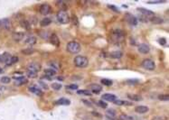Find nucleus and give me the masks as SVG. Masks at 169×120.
<instances>
[{
  "label": "nucleus",
  "mask_w": 169,
  "mask_h": 120,
  "mask_svg": "<svg viewBox=\"0 0 169 120\" xmlns=\"http://www.w3.org/2000/svg\"><path fill=\"white\" fill-rule=\"evenodd\" d=\"M149 110L148 106H138L135 108V111L138 114H145Z\"/></svg>",
  "instance_id": "obj_18"
},
{
  "label": "nucleus",
  "mask_w": 169,
  "mask_h": 120,
  "mask_svg": "<svg viewBox=\"0 0 169 120\" xmlns=\"http://www.w3.org/2000/svg\"><path fill=\"white\" fill-rule=\"evenodd\" d=\"M20 25H22L25 29H26V30L30 29V22L28 20H21Z\"/></svg>",
  "instance_id": "obj_30"
},
{
  "label": "nucleus",
  "mask_w": 169,
  "mask_h": 120,
  "mask_svg": "<svg viewBox=\"0 0 169 120\" xmlns=\"http://www.w3.org/2000/svg\"><path fill=\"white\" fill-rule=\"evenodd\" d=\"M122 52H119V51H114V52H110L108 56L110 57L111 59H120L122 57Z\"/></svg>",
  "instance_id": "obj_22"
},
{
  "label": "nucleus",
  "mask_w": 169,
  "mask_h": 120,
  "mask_svg": "<svg viewBox=\"0 0 169 120\" xmlns=\"http://www.w3.org/2000/svg\"><path fill=\"white\" fill-rule=\"evenodd\" d=\"M57 79H59V80H63V77H58Z\"/></svg>",
  "instance_id": "obj_47"
},
{
  "label": "nucleus",
  "mask_w": 169,
  "mask_h": 120,
  "mask_svg": "<svg viewBox=\"0 0 169 120\" xmlns=\"http://www.w3.org/2000/svg\"><path fill=\"white\" fill-rule=\"evenodd\" d=\"M142 67L145 69V70H154L155 68H156V63H155V61H152L150 59H146L142 61V63H141Z\"/></svg>",
  "instance_id": "obj_5"
},
{
  "label": "nucleus",
  "mask_w": 169,
  "mask_h": 120,
  "mask_svg": "<svg viewBox=\"0 0 169 120\" xmlns=\"http://www.w3.org/2000/svg\"><path fill=\"white\" fill-rule=\"evenodd\" d=\"M0 26L4 28L5 30H10L11 29V22L7 18H4L0 21Z\"/></svg>",
  "instance_id": "obj_11"
},
{
  "label": "nucleus",
  "mask_w": 169,
  "mask_h": 120,
  "mask_svg": "<svg viewBox=\"0 0 169 120\" xmlns=\"http://www.w3.org/2000/svg\"><path fill=\"white\" fill-rule=\"evenodd\" d=\"M15 84L17 85V86H22V85H25V84L27 83L28 79H26L24 76H19V77H15Z\"/></svg>",
  "instance_id": "obj_9"
},
{
  "label": "nucleus",
  "mask_w": 169,
  "mask_h": 120,
  "mask_svg": "<svg viewBox=\"0 0 169 120\" xmlns=\"http://www.w3.org/2000/svg\"><path fill=\"white\" fill-rule=\"evenodd\" d=\"M90 92L94 93V94H98L102 90V87L99 84H91V85H90Z\"/></svg>",
  "instance_id": "obj_13"
},
{
  "label": "nucleus",
  "mask_w": 169,
  "mask_h": 120,
  "mask_svg": "<svg viewBox=\"0 0 169 120\" xmlns=\"http://www.w3.org/2000/svg\"><path fill=\"white\" fill-rule=\"evenodd\" d=\"M44 73H45V76H48V77H51L52 78V76L56 74V70H53V69H46L44 70Z\"/></svg>",
  "instance_id": "obj_28"
},
{
  "label": "nucleus",
  "mask_w": 169,
  "mask_h": 120,
  "mask_svg": "<svg viewBox=\"0 0 169 120\" xmlns=\"http://www.w3.org/2000/svg\"><path fill=\"white\" fill-rule=\"evenodd\" d=\"M40 70H41V65L38 62H30L27 65V70H31V71L38 73L40 71Z\"/></svg>",
  "instance_id": "obj_7"
},
{
  "label": "nucleus",
  "mask_w": 169,
  "mask_h": 120,
  "mask_svg": "<svg viewBox=\"0 0 169 120\" xmlns=\"http://www.w3.org/2000/svg\"><path fill=\"white\" fill-rule=\"evenodd\" d=\"M11 55H10V53L9 52H4L2 55H0V61L1 62H4V63H6L7 61H8L10 58H11Z\"/></svg>",
  "instance_id": "obj_25"
},
{
  "label": "nucleus",
  "mask_w": 169,
  "mask_h": 120,
  "mask_svg": "<svg viewBox=\"0 0 169 120\" xmlns=\"http://www.w3.org/2000/svg\"><path fill=\"white\" fill-rule=\"evenodd\" d=\"M138 11L140 12L143 16H153L154 15V12L150 11V10H147V9H145V8H138Z\"/></svg>",
  "instance_id": "obj_24"
},
{
  "label": "nucleus",
  "mask_w": 169,
  "mask_h": 120,
  "mask_svg": "<svg viewBox=\"0 0 169 120\" xmlns=\"http://www.w3.org/2000/svg\"><path fill=\"white\" fill-rule=\"evenodd\" d=\"M125 18H126V20L129 22V24H130V25H136L137 24H138V19L136 18L133 15L126 14V17H125Z\"/></svg>",
  "instance_id": "obj_15"
},
{
  "label": "nucleus",
  "mask_w": 169,
  "mask_h": 120,
  "mask_svg": "<svg viewBox=\"0 0 169 120\" xmlns=\"http://www.w3.org/2000/svg\"><path fill=\"white\" fill-rule=\"evenodd\" d=\"M50 43H52V45L56 46V47H58L60 45V40H59L56 34L52 33V34H50Z\"/></svg>",
  "instance_id": "obj_10"
},
{
  "label": "nucleus",
  "mask_w": 169,
  "mask_h": 120,
  "mask_svg": "<svg viewBox=\"0 0 169 120\" xmlns=\"http://www.w3.org/2000/svg\"><path fill=\"white\" fill-rule=\"evenodd\" d=\"M77 94L83 96H90L91 95V92L90 90H88V89H80V90L77 91Z\"/></svg>",
  "instance_id": "obj_31"
},
{
  "label": "nucleus",
  "mask_w": 169,
  "mask_h": 120,
  "mask_svg": "<svg viewBox=\"0 0 169 120\" xmlns=\"http://www.w3.org/2000/svg\"><path fill=\"white\" fill-rule=\"evenodd\" d=\"M51 87H52V88L54 89V90H60L63 86H62L61 84L57 83V82H54V83H52V85H51Z\"/></svg>",
  "instance_id": "obj_35"
},
{
  "label": "nucleus",
  "mask_w": 169,
  "mask_h": 120,
  "mask_svg": "<svg viewBox=\"0 0 169 120\" xmlns=\"http://www.w3.org/2000/svg\"><path fill=\"white\" fill-rule=\"evenodd\" d=\"M106 117L108 118L109 120H116L117 116H116V111L112 108H109L108 110L106 111Z\"/></svg>",
  "instance_id": "obj_17"
},
{
  "label": "nucleus",
  "mask_w": 169,
  "mask_h": 120,
  "mask_svg": "<svg viewBox=\"0 0 169 120\" xmlns=\"http://www.w3.org/2000/svg\"><path fill=\"white\" fill-rule=\"evenodd\" d=\"M67 88H69V89H77L78 88V85H76V84L69 85V86H67Z\"/></svg>",
  "instance_id": "obj_41"
},
{
  "label": "nucleus",
  "mask_w": 169,
  "mask_h": 120,
  "mask_svg": "<svg viewBox=\"0 0 169 120\" xmlns=\"http://www.w3.org/2000/svg\"><path fill=\"white\" fill-rule=\"evenodd\" d=\"M154 120H167V117H165V116H164V115H161V116L156 117Z\"/></svg>",
  "instance_id": "obj_45"
},
{
  "label": "nucleus",
  "mask_w": 169,
  "mask_h": 120,
  "mask_svg": "<svg viewBox=\"0 0 169 120\" xmlns=\"http://www.w3.org/2000/svg\"><path fill=\"white\" fill-rule=\"evenodd\" d=\"M12 37H13V39L16 42H20V41H22L23 39H24V37H25V33L15 32V33H13V34H12Z\"/></svg>",
  "instance_id": "obj_12"
},
{
  "label": "nucleus",
  "mask_w": 169,
  "mask_h": 120,
  "mask_svg": "<svg viewBox=\"0 0 169 120\" xmlns=\"http://www.w3.org/2000/svg\"><path fill=\"white\" fill-rule=\"evenodd\" d=\"M100 81H101V84H103V85H105V86H111V85H112V81H111L110 79H100Z\"/></svg>",
  "instance_id": "obj_34"
},
{
  "label": "nucleus",
  "mask_w": 169,
  "mask_h": 120,
  "mask_svg": "<svg viewBox=\"0 0 169 120\" xmlns=\"http://www.w3.org/2000/svg\"><path fill=\"white\" fill-rule=\"evenodd\" d=\"M119 120H134V118L131 116V115H128L126 114H121L120 115V118Z\"/></svg>",
  "instance_id": "obj_33"
},
{
  "label": "nucleus",
  "mask_w": 169,
  "mask_h": 120,
  "mask_svg": "<svg viewBox=\"0 0 169 120\" xmlns=\"http://www.w3.org/2000/svg\"><path fill=\"white\" fill-rule=\"evenodd\" d=\"M0 81L4 84H7L11 81V79H10L9 77H7V76H4V77H2L1 79H0Z\"/></svg>",
  "instance_id": "obj_37"
},
{
  "label": "nucleus",
  "mask_w": 169,
  "mask_h": 120,
  "mask_svg": "<svg viewBox=\"0 0 169 120\" xmlns=\"http://www.w3.org/2000/svg\"><path fill=\"white\" fill-rule=\"evenodd\" d=\"M148 20L150 21L152 24H154V25H161V24L164 23V19H163L162 17H159V16H151Z\"/></svg>",
  "instance_id": "obj_16"
},
{
  "label": "nucleus",
  "mask_w": 169,
  "mask_h": 120,
  "mask_svg": "<svg viewBox=\"0 0 169 120\" xmlns=\"http://www.w3.org/2000/svg\"><path fill=\"white\" fill-rule=\"evenodd\" d=\"M111 40L114 43H120L124 40V33L120 29H114L111 32Z\"/></svg>",
  "instance_id": "obj_3"
},
{
  "label": "nucleus",
  "mask_w": 169,
  "mask_h": 120,
  "mask_svg": "<svg viewBox=\"0 0 169 120\" xmlns=\"http://www.w3.org/2000/svg\"><path fill=\"white\" fill-rule=\"evenodd\" d=\"M57 20H58V22L63 24V25H66V24H68L70 22V16H69V15L67 14L66 11L60 10L58 12V14H57Z\"/></svg>",
  "instance_id": "obj_4"
},
{
  "label": "nucleus",
  "mask_w": 169,
  "mask_h": 120,
  "mask_svg": "<svg viewBox=\"0 0 169 120\" xmlns=\"http://www.w3.org/2000/svg\"><path fill=\"white\" fill-rule=\"evenodd\" d=\"M128 97L131 101H141L142 100V97L138 94H128Z\"/></svg>",
  "instance_id": "obj_23"
},
{
  "label": "nucleus",
  "mask_w": 169,
  "mask_h": 120,
  "mask_svg": "<svg viewBox=\"0 0 169 120\" xmlns=\"http://www.w3.org/2000/svg\"><path fill=\"white\" fill-rule=\"evenodd\" d=\"M57 5L60 6V8L62 9V11H66V9H67V6H66L65 3L63 2V1H59V2H57Z\"/></svg>",
  "instance_id": "obj_36"
},
{
  "label": "nucleus",
  "mask_w": 169,
  "mask_h": 120,
  "mask_svg": "<svg viewBox=\"0 0 169 120\" xmlns=\"http://www.w3.org/2000/svg\"><path fill=\"white\" fill-rule=\"evenodd\" d=\"M108 7L109 8V9L113 10V11H115V12H118V13H120V10L118 9L117 7H115V6H113V5H108Z\"/></svg>",
  "instance_id": "obj_40"
},
{
  "label": "nucleus",
  "mask_w": 169,
  "mask_h": 120,
  "mask_svg": "<svg viewBox=\"0 0 169 120\" xmlns=\"http://www.w3.org/2000/svg\"><path fill=\"white\" fill-rule=\"evenodd\" d=\"M3 72H4V71H3V69L0 68V74H1V73H3Z\"/></svg>",
  "instance_id": "obj_48"
},
{
  "label": "nucleus",
  "mask_w": 169,
  "mask_h": 120,
  "mask_svg": "<svg viewBox=\"0 0 169 120\" xmlns=\"http://www.w3.org/2000/svg\"><path fill=\"white\" fill-rule=\"evenodd\" d=\"M50 64H51V67H53V68H55V69H59V64H57L56 62H53V61H51L50 62Z\"/></svg>",
  "instance_id": "obj_43"
},
{
  "label": "nucleus",
  "mask_w": 169,
  "mask_h": 120,
  "mask_svg": "<svg viewBox=\"0 0 169 120\" xmlns=\"http://www.w3.org/2000/svg\"><path fill=\"white\" fill-rule=\"evenodd\" d=\"M39 12H40L41 15L43 16H46V15L50 14L52 12V7L49 4H43V5L40 6V8H39Z\"/></svg>",
  "instance_id": "obj_6"
},
{
  "label": "nucleus",
  "mask_w": 169,
  "mask_h": 120,
  "mask_svg": "<svg viewBox=\"0 0 169 120\" xmlns=\"http://www.w3.org/2000/svg\"><path fill=\"white\" fill-rule=\"evenodd\" d=\"M102 99L106 100V101L108 102H114L116 99H117V97L113 94H110V93H106V94H103L102 95Z\"/></svg>",
  "instance_id": "obj_14"
},
{
  "label": "nucleus",
  "mask_w": 169,
  "mask_h": 120,
  "mask_svg": "<svg viewBox=\"0 0 169 120\" xmlns=\"http://www.w3.org/2000/svg\"><path fill=\"white\" fill-rule=\"evenodd\" d=\"M128 83H138V79H130V80H128Z\"/></svg>",
  "instance_id": "obj_46"
},
{
  "label": "nucleus",
  "mask_w": 169,
  "mask_h": 120,
  "mask_svg": "<svg viewBox=\"0 0 169 120\" xmlns=\"http://www.w3.org/2000/svg\"><path fill=\"white\" fill-rule=\"evenodd\" d=\"M55 104L56 105H63V106H68V105L71 104V101H70V99H68V98L62 97V98H60V99H58L56 102H55Z\"/></svg>",
  "instance_id": "obj_21"
},
{
  "label": "nucleus",
  "mask_w": 169,
  "mask_h": 120,
  "mask_svg": "<svg viewBox=\"0 0 169 120\" xmlns=\"http://www.w3.org/2000/svg\"><path fill=\"white\" fill-rule=\"evenodd\" d=\"M74 65L77 68L83 69L88 67L89 65V60L87 57L83 56V55H78L74 58Z\"/></svg>",
  "instance_id": "obj_1"
},
{
  "label": "nucleus",
  "mask_w": 169,
  "mask_h": 120,
  "mask_svg": "<svg viewBox=\"0 0 169 120\" xmlns=\"http://www.w3.org/2000/svg\"><path fill=\"white\" fill-rule=\"evenodd\" d=\"M158 98L162 101H168L169 99V96L167 94H162V95L158 96Z\"/></svg>",
  "instance_id": "obj_38"
},
{
  "label": "nucleus",
  "mask_w": 169,
  "mask_h": 120,
  "mask_svg": "<svg viewBox=\"0 0 169 120\" xmlns=\"http://www.w3.org/2000/svg\"><path fill=\"white\" fill-rule=\"evenodd\" d=\"M17 61H18V58H17V57H16V56H12L11 58H10V59H9L8 61H7L5 64H6L7 66H11L12 64L16 63V62Z\"/></svg>",
  "instance_id": "obj_29"
},
{
  "label": "nucleus",
  "mask_w": 169,
  "mask_h": 120,
  "mask_svg": "<svg viewBox=\"0 0 169 120\" xmlns=\"http://www.w3.org/2000/svg\"><path fill=\"white\" fill-rule=\"evenodd\" d=\"M67 51L72 54H77L81 51V45L76 41H71L67 43Z\"/></svg>",
  "instance_id": "obj_2"
},
{
  "label": "nucleus",
  "mask_w": 169,
  "mask_h": 120,
  "mask_svg": "<svg viewBox=\"0 0 169 120\" xmlns=\"http://www.w3.org/2000/svg\"><path fill=\"white\" fill-rule=\"evenodd\" d=\"M51 23H52V20L48 18V17H45V18H43V20L41 21L40 25L42 27H45V26H48L49 25H51Z\"/></svg>",
  "instance_id": "obj_27"
},
{
  "label": "nucleus",
  "mask_w": 169,
  "mask_h": 120,
  "mask_svg": "<svg viewBox=\"0 0 169 120\" xmlns=\"http://www.w3.org/2000/svg\"><path fill=\"white\" fill-rule=\"evenodd\" d=\"M99 105L101 106L102 108H106V107H107V104L105 103V102L101 101V100H100V101H99Z\"/></svg>",
  "instance_id": "obj_44"
},
{
  "label": "nucleus",
  "mask_w": 169,
  "mask_h": 120,
  "mask_svg": "<svg viewBox=\"0 0 169 120\" xmlns=\"http://www.w3.org/2000/svg\"><path fill=\"white\" fill-rule=\"evenodd\" d=\"M138 50L142 54H147L149 51H150V48H149V46L147 45V43H140L138 47Z\"/></svg>",
  "instance_id": "obj_8"
},
{
  "label": "nucleus",
  "mask_w": 169,
  "mask_h": 120,
  "mask_svg": "<svg viewBox=\"0 0 169 120\" xmlns=\"http://www.w3.org/2000/svg\"><path fill=\"white\" fill-rule=\"evenodd\" d=\"M26 74L29 78H36L38 73L34 72V71H31V70H26Z\"/></svg>",
  "instance_id": "obj_39"
},
{
  "label": "nucleus",
  "mask_w": 169,
  "mask_h": 120,
  "mask_svg": "<svg viewBox=\"0 0 169 120\" xmlns=\"http://www.w3.org/2000/svg\"><path fill=\"white\" fill-rule=\"evenodd\" d=\"M25 44H27V45L33 46V45H34V44H36V43H37V39H36L34 36H29L25 41Z\"/></svg>",
  "instance_id": "obj_20"
},
{
  "label": "nucleus",
  "mask_w": 169,
  "mask_h": 120,
  "mask_svg": "<svg viewBox=\"0 0 169 120\" xmlns=\"http://www.w3.org/2000/svg\"><path fill=\"white\" fill-rule=\"evenodd\" d=\"M115 105L118 106H132L133 103L130 101H127V100H120V99H116L115 101L113 102Z\"/></svg>",
  "instance_id": "obj_19"
},
{
  "label": "nucleus",
  "mask_w": 169,
  "mask_h": 120,
  "mask_svg": "<svg viewBox=\"0 0 169 120\" xmlns=\"http://www.w3.org/2000/svg\"><path fill=\"white\" fill-rule=\"evenodd\" d=\"M21 52H22V53H24L25 55H31L34 52V50L33 48H28V49H24Z\"/></svg>",
  "instance_id": "obj_32"
},
{
  "label": "nucleus",
  "mask_w": 169,
  "mask_h": 120,
  "mask_svg": "<svg viewBox=\"0 0 169 120\" xmlns=\"http://www.w3.org/2000/svg\"><path fill=\"white\" fill-rule=\"evenodd\" d=\"M158 42H159V43H160L161 45H165V43H166V40L165 38H160L158 40Z\"/></svg>",
  "instance_id": "obj_42"
},
{
  "label": "nucleus",
  "mask_w": 169,
  "mask_h": 120,
  "mask_svg": "<svg viewBox=\"0 0 169 120\" xmlns=\"http://www.w3.org/2000/svg\"><path fill=\"white\" fill-rule=\"evenodd\" d=\"M29 90L31 91V92L34 93V94H35V95H37V96H42V95H43V91L41 90L40 88H36V87H34V86L30 87Z\"/></svg>",
  "instance_id": "obj_26"
}]
</instances>
